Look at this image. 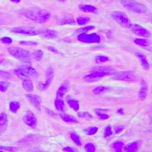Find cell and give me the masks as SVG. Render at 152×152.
<instances>
[{
    "mask_svg": "<svg viewBox=\"0 0 152 152\" xmlns=\"http://www.w3.org/2000/svg\"><path fill=\"white\" fill-rule=\"evenodd\" d=\"M112 148L115 152H123L124 143L123 142H116L112 145Z\"/></svg>",
    "mask_w": 152,
    "mask_h": 152,
    "instance_id": "cell-27",
    "label": "cell"
},
{
    "mask_svg": "<svg viewBox=\"0 0 152 152\" xmlns=\"http://www.w3.org/2000/svg\"><path fill=\"white\" fill-rule=\"evenodd\" d=\"M91 72H97L102 73L105 76L113 75L116 72L115 69H111L110 67H106V66H97V67H94L93 69H91Z\"/></svg>",
    "mask_w": 152,
    "mask_h": 152,
    "instance_id": "cell-14",
    "label": "cell"
},
{
    "mask_svg": "<svg viewBox=\"0 0 152 152\" xmlns=\"http://www.w3.org/2000/svg\"><path fill=\"white\" fill-rule=\"evenodd\" d=\"M122 5L126 9L137 14H144L148 11V8L136 0H120Z\"/></svg>",
    "mask_w": 152,
    "mask_h": 152,
    "instance_id": "cell-2",
    "label": "cell"
},
{
    "mask_svg": "<svg viewBox=\"0 0 152 152\" xmlns=\"http://www.w3.org/2000/svg\"><path fill=\"white\" fill-rule=\"evenodd\" d=\"M11 31L13 33L30 35V36H34L39 34V31L32 27H17V28H13Z\"/></svg>",
    "mask_w": 152,
    "mask_h": 152,
    "instance_id": "cell-8",
    "label": "cell"
},
{
    "mask_svg": "<svg viewBox=\"0 0 152 152\" xmlns=\"http://www.w3.org/2000/svg\"><path fill=\"white\" fill-rule=\"evenodd\" d=\"M26 97L28 99L32 105L36 108L37 110H40V106H41V98L40 96L37 94H26Z\"/></svg>",
    "mask_w": 152,
    "mask_h": 152,
    "instance_id": "cell-13",
    "label": "cell"
},
{
    "mask_svg": "<svg viewBox=\"0 0 152 152\" xmlns=\"http://www.w3.org/2000/svg\"><path fill=\"white\" fill-rule=\"evenodd\" d=\"M111 16L114 21L123 28H130L131 25L132 24L128 16L123 12H113Z\"/></svg>",
    "mask_w": 152,
    "mask_h": 152,
    "instance_id": "cell-5",
    "label": "cell"
},
{
    "mask_svg": "<svg viewBox=\"0 0 152 152\" xmlns=\"http://www.w3.org/2000/svg\"><path fill=\"white\" fill-rule=\"evenodd\" d=\"M70 137H71L72 140L76 145H78V146L81 145V140H80V138L79 136L76 134V133L72 132L71 134H70Z\"/></svg>",
    "mask_w": 152,
    "mask_h": 152,
    "instance_id": "cell-33",
    "label": "cell"
},
{
    "mask_svg": "<svg viewBox=\"0 0 152 152\" xmlns=\"http://www.w3.org/2000/svg\"><path fill=\"white\" fill-rule=\"evenodd\" d=\"M39 34L47 39H54L57 37L58 33L53 30H43V31H39Z\"/></svg>",
    "mask_w": 152,
    "mask_h": 152,
    "instance_id": "cell-19",
    "label": "cell"
},
{
    "mask_svg": "<svg viewBox=\"0 0 152 152\" xmlns=\"http://www.w3.org/2000/svg\"><path fill=\"white\" fill-rule=\"evenodd\" d=\"M0 78H4V79H9V78H12V75H11L10 73L7 72L1 71L0 70Z\"/></svg>",
    "mask_w": 152,
    "mask_h": 152,
    "instance_id": "cell-42",
    "label": "cell"
},
{
    "mask_svg": "<svg viewBox=\"0 0 152 152\" xmlns=\"http://www.w3.org/2000/svg\"><path fill=\"white\" fill-rule=\"evenodd\" d=\"M136 56L138 57V60L140 62L141 66L143 68L144 70L148 71V70L150 69V64H149L148 60L146 56H145V54L142 53H137Z\"/></svg>",
    "mask_w": 152,
    "mask_h": 152,
    "instance_id": "cell-17",
    "label": "cell"
},
{
    "mask_svg": "<svg viewBox=\"0 0 152 152\" xmlns=\"http://www.w3.org/2000/svg\"><path fill=\"white\" fill-rule=\"evenodd\" d=\"M104 77H105V75L102 74V73L97 72H91L90 74L84 76L83 80L86 81V82H88V83H92V82L99 81V80L104 78Z\"/></svg>",
    "mask_w": 152,
    "mask_h": 152,
    "instance_id": "cell-12",
    "label": "cell"
},
{
    "mask_svg": "<svg viewBox=\"0 0 152 152\" xmlns=\"http://www.w3.org/2000/svg\"><path fill=\"white\" fill-rule=\"evenodd\" d=\"M141 146L140 141H135L124 146L123 150L125 152H137Z\"/></svg>",
    "mask_w": 152,
    "mask_h": 152,
    "instance_id": "cell-16",
    "label": "cell"
},
{
    "mask_svg": "<svg viewBox=\"0 0 152 152\" xmlns=\"http://www.w3.org/2000/svg\"><path fill=\"white\" fill-rule=\"evenodd\" d=\"M69 91V87L66 85H62L56 91V98L62 99V97L66 94Z\"/></svg>",
    "mask_w": 152,
    "mask_h": 152,
    "instance_id": "cell-24",
    "label": "cell"
},
{
    "mask_svg": "<svg viewBox=\"0 0 152 152\" xmlns=\"http://www.w3.org/2000/svg\"><path fill=\"white\" fill-rule=\"evenodd\" d=\"M58 1H59V2H64L65 1H66V0H58Z\"/></svg>",
    "mask_w": 152,
    "mask_h": 152,
    "instance_id": "cell-53",
    "label": "cell"
},
{
    "mask_svg": "<svg viewBox=\"0 0 152 152\" xmlns=\"http://www.w3.org/2000/svg\"><path fill=\"white\" fill-rule=\"evenodd\" d=\"M20 107H21V105H20V104L18 102H17V101H12L10 103V104H9V110H10V111L12 113H15L19 110Z\"/></svg>",
    "mask_w": 152,
    "mask_h": 152,
    "instance_id": "cell-29",
    "label": "cell"
},
{
    "mask_svg": "<svg viewBox=\"0 0 152 152\" xmlns=\"http://www.w3.org/2000/svg\"><path fill=\"white\" fill-rule=\"evenodd\" d=\"M21 14L38 24H43L49 21L50 13L47 10L40 9H24L21 12Z\"/></svg>",
    "mask_w": 152,
    "mask_h": 152,
    "instance_id": "cell-1",
    "label": "cell"
},
{
    "mask_svg": "<svg viewBox=\"0 0 152 152\" xmlns=\"http://www.w3.org/2000/svg\"><path fill=\"white\" fill-rule=\"evenodd\" d=\"M63 151H64L65 152H75V149L73 148H71V147L64 148H63Z\"/></svg>",
    "mask_w": 152,
    "mask_h": 152,
    "instance_id": "cell-48",
    "label": "cell"
},
{
    "mask_svg": "<svg viewBox=\"0 0 152 152\" xmlns=\"http://www.w3.org/2000/svg\"><path fill=\"white\" fill-rule=\"evenodd\" d=\"M113 135V130L111 128L110 126H107L105 129V131H104V137L105 138H108V137L111 136Z\"/></svg>",
    "mask_w": 152,
    "mask_h": 152,
    "instance_id": "cell-39",
    "label": "cell"
},
{
    "mask_svg": "<svg viewBox=\"0 0 152 152\" xmlns=\"http://www.w3.org/2000/svg\"><path fill=\"white\" fill-rule=\"evenodd\" d=\"M9 86V82H5V81H0V91L5 92L7 91L8 88Z\"/></svg>",
    "mask_w": 152,
    "mask_h": 152,
    "instance_id": "cell-38",
    "label": "cell"
},
{
    "mask_svg": "<svg viewBox=\"0 0 152 152\" xmlns=\"http://www.w3.org/2000/svg\"><path fill=\"white\" fill-rule=\"evenodd\" d=\"M60 116L63 121L66 123H78V120L74 117V116H71V115H68V114L61 113Z\"/></svg>",
    "mask_w": 152,
    "mask_h": 152,
    "instance_id": "cell-23",
    "label": "cell"
},
{
    "mask_svg": "<svg viewBox=\"0 0 152 152\" xmlns=\"http://www.w3.org/2000/svg\"><path fill=\"white\" fill-rule=\"evenodd\" d=\"M9 53L17 59L24 62H31V53L29 51L19 47H12L8 49Z\"/></svg>",
    "mask_w": 152,
    "mask_h": 152,
    "instance_id": "cell-4",
    "label": "cell"
},
{
    "mask_svg": "<svg viewBox=\"0 0 152 152\" xmlns=\"http://www.w3.org/2000/svg\"><path fill=\"white\" fill-rule=\"evenodd\" d=\"M98 131V128L97 127H89L88 129H85V132L88 135H93L97 133Z\"/></svg>",
    "mask_w": 152,
    "mask_h": 152,
    "instance_id": "cell-34",
    "label": "cell"
},
{
    "mask_svg": "<svg viewBox=\"0 0 152 152\" xmlns=\"http://www.w3.org/2000/svg\"><path fill=\"white\" fill-rule=\"evenodd\" d=\"M8 126V117L5 113H2L0 114V135H2L7 129Z\"/></svg>",
    "mask_w": 152,
    "mask_h": 152,
    "instance_id": "cell-18",
    "label": "cell"
},
{
    "mask_svg": "<svg viewBox=\"0 0 152 152\" xmlns=\"http://www.w3.org/2000/svg\"><path fill=\"white\" fill-rule=\"evenodd\" d=\"M22 86L24 89L28 92H31L34 91V85L33 82L31 79L23 80Z\"/></svg>",
    "mask_w": 152,
    "mask_h": 152,
    "instance_id": "cell-22",
    "label": "cell"
},
{
    "mask_svg": "<svg viewBox=\"0 0 152 152\" xmlns=\"http://www.w3.org/2000/svg\"><path fill=\"white\" fill-rule=\"evenodd\" d=\"M108 60H109V57L106 56H97L95 57V61L98 64L105 62Z\"/></svg>",
    "mask_w": 152,
    "mask_h": 152,
    "instance_id": "cell-35",
    "label": "cell"
},
{
    "mask_svg": "<svg viewBox=\"0 0 152 152\" xmlns=\"http://www.w3.org/2000/svg\"><path fill=\"white\" fill-rule=\"evenodd\" d=\"M30 152H44L40 148H33L32 150L30 151Z\"/></svg>",
    "mask_w": 152,
    "mask_h": 152,
    "instance_id": "cell-49",
    "label": "cell"
},
{
    "mask_svg": "<svg viewBox=\"0 0 152 152\" xmlns=\"http://www.w3.org/2000/svg\"><path fill=\"white\" fill-rule=\"evenodd\" d=\"M78 40L81 42L86 43H98L100 42V37L97 34L93 33L88 34H81L78 36Z\"/></svg>",
    "mask_w": 152,
    "mask_h": 152,
    "instance_id": "cell-7",
    "label": "cell"
},
{
    "mask_svg": "<svg viewBox=\"0 0 152 152\" xmlns=\"http://www.w3.org/2000/svg\"><path fill=\"white\" fill-rule=\"evenodd\" d=\"M80 11L86 13H95L97 11V9L93 5H79Z\"/></svg>",
    "mask_w": 152,
    "mask_h": 152,
    "instance_id": "cell-20",
    "label": "cell"
},
{
    "mask_svg": "<svg viewBox=\"0 0 152 152\" xmlns=\"http://www.w3.org/2000/svg\"><path fill=\"white\" fill-rule=\"evenodd\" d=\"M110 90V88L106 86H98L96 87L93 90V93L96 95L100 94H103L104 92H107Z\"/></svg>",
    "mask_w": 152,
    "mask_h": 152,
    "instance_id": "cell-28",
    "label": "cell"
},
{
    "mask_svg": "<svg viewBox=\"0 0 152 152\" xmlns=\"http://www.w3.org/2000/svg\"><path fill=\"white\" fill-rule=\"evenodd\" d=\"M12 2H14V3H19L21 2V0H10Z\"/></svg>",
    "mask_w": 152,
    "mask_h": 152,
    "instance_id": "cell-52",
    "label": "cell"
},
{
    "mask_svg": "<svg viewBox=\"0 0 152 152\" xmlns=\"http://www.w3.org/2000/svg\"><path fill=\"white\" fill-rule=\"evenodd\" d=\"M58 24H62V25H64V24H75V20L71 16L66 15L65 17L62 18L61 19H59V21H58Z\"/></svg>",
    "mask_w": 152,
    "mask_h": 152,
    "instance_id": "cell-21",
    "label": "cell"
},
{
    "mask_svg": "<svg viewBox=\"0 0 152 152\" xmlns=\"http://www.w3.org/2000/svg\"><path fill=\"white\" fill-rule=\"evenodd\" d=\"M78 116L81 118H83V119H91L93 116L91 113L88 112H81L78 113Z\"/></svg>",
    "mask_w": 152,
    "mask_h": 152,
    "instance_id": "cell-40",
    "label": "cell"
},
{
    "mask_svg": "<svg viewBox=\"0 0 152 152\" xmlns=\"http://www.w3.org/2000/svg\"><path fill=\"white\" fill-rule=\"evenodd\" d=\"M130 29L135 34L138 35L139 37H142L148 38L151 36V32L145 28L144 27L141 26L139 24H132L131 27H130Z\"/></svg>",
    "mask_w": 152,
    "mask_h": 152,
    "instance_id": "cell-9",
    "label": "cell"
},
{
    "mask_svg": "<svg viewBox=\"0 0 152 152\" xmlns=\"http://www.w3.org/2000/svg\"><path fill=\"white\" fill-rule=\"evenodd\" d=\"M0 152H4L3 151H2V150H0Z\"/></svg>",
    "mask_w": 152,
    "mask_h": 152,
    "instance_id": "cell-54",
    "label": "cell"
},
{
    "mask_svg": "<svg viewBox=\"0 0 152 152\" xmlns=\"http://www.w3.org/2000/svg\"><path fill=\"white\" fill-rule=\"evenodd\" d=\"M34 58L36 59L37 61L41 60L43 56V52L42 50H36L34 53H33Z\"/></svg>",
    "mask_w": 152,
    "mask_h": 152,
    "instance_id": "cell-36",
    "label": "cell"
},
{
    "mask_svg": "<svg viewBox=\"0 0 152 152\" xmlns=\"http://www.w3.org/2000/svg\"><path fill=\"white\" fill-rule=\"evenodd\" d=\"M108 110H104V109H97L95 110V113L96 114H100V113H107Z\"/></svg>",
    "mask_w": 152,
    "mask_h": 152,
    "instance_id": "cell-47",
    "label": "cell"
},
{
    "mask_svg": "<svg viewBox=\"0 0 152 152\" xmlns=\"http://www.w3.org/2000/svg\"><path fill=\"white\" fill-rule=\"evenodd\" d=\"M124 129L125 127L123 126L118 125V126H116V127H115V132H116V134H120V133L124 130Z\"/></svg>",
    "mask_w": 152,
    "mask_h": 152,
    "instance_id": "cell-43",
    "label": "cell"
},
{
    "mask_svg": "<svg viewBox=\"0 0 152 152\" xmlns=\"http://www.w3.org/2000/svg\"><path fill=\"white\" fill-rule=\"evenodd\" d=\"M95 27L94 26H87V27H84V28H79L78 30H77L76 31V33L79 34H86L88 32H89L91 30L94 29Z\"/></svg>",
    "mask_w": 152,
    "mask_h": 152,
    "instance_id": "cell-31",
    "label": "cell"
},
{
    "mask_svg": "<svg viewBox=\"0 0 152 152\" xmlns=\"http://www.w3.org/2000/svg\"><path fill=\"white\" fill-rule=\"evenodd\" d=\"M48 49L50 50V51H52V52H53V53H59V51H58L56 49H55L54 47H49Z\"/></svg>",
    "mask_w": 152,
    "mask_h": 152,
    "instance_id": "cell-50",
    "label": "cell"
},
{
    "mask_svg": "<svg viewBox=\"0 0 152 152\" xmlns=\"http://www.w3.org/2000/svg\"><path fill=\"white\" fill-rule=\"evenodd\" d=\"M97 117L99 118L101 120H106V119H109V115H107V113H100V114H97Z\"/></svg>",
    "mask_w": 152,
    "mask_h": 152,
    "instance_id": "cell-45",
    "label": "cell"
},
{
    "mask_svg": "<svg viewBox=\"0 0 152 152\" xmlns=\"http://www.w3.org/2000/svg\"><path fill=\"white\" fill-rule=\"evenodd\" d=\"M47 75V79H46L45 83H39L37 85L38 89L40 91H45L46 89L49 88V86H50L51 82H52L54 77V71L53 68L50 67L47 69V75Z\"/></svg>",
    "mask_w": 152,
    "mask_h": 152,
    "instance_id": "cell-10",
    "label": "cell"
},
{
    "mask_svg": "<svg viewBox=\"0 0 152 152\" xmlns=\"http://www.w3.org/2000/svg\"><path fill=\"white\" fill-rule=\"evenodd\" d=\"M134 42H135V43L137 44V45L144 47H148L151 44L150 41L148 40H147V39H145V38H136V39H135Z\"/></svg>",
    "mask_w": 152,
    "mask_h": 152,
    "instance_id": "cell-25",
    "label": "cell"
},
{
    "mask_svg": "<svg viewBox=\"0 0 152 152\" xmlns=\"http://www.w3.org/2000/svg\"><path fill=\"white\" fill-rule=\"evenodd\" d=\"M1 42H2L3 43H6V44H10L12 43V38L8 37H5L1 38Z\"/></svg>",
    "mask_w": 152,
    "mask_h": 152,
    "instance_id": "cell-44",
    "label": "cell"
},
{
    "mask_svg": "<svg viewBox=\"0 0 152 152\" xmlns=\"http://www.w3.org/2000/svg\"><path fill=\"white\" fill-rule=\"evenodd\" d=\"M89 21H90V18L87 17H79L76 20V22L79 25H85V24H88Z\"/></svg>",
    "mask_w": 152,
    "mask_h": 152,
    "instance_id": "cell-32",
    "label": "cell"
},
{
    "mask_svg": "<svg viewBox=\"0 0 152 152\" xmlns=\"http://www.w3.org/2000/svg\"><path fill=\"white\" fill-rule=\"evenodd\" d=\"M15 74L18 76V78L22 80L30 79L31 77L37 78L38 76V73L37 72L36 70L30 66H24L21 68L15 69Z\"/></svg>",
    "mask_w": 152,
    "mask_h": 152,
    "instance_id": "cell-3",
    "label": "cell"
},
{
    "mask_svg": "<svg viewBox=\"0 0 152 152\" xmlns=\"http://www.w3.org/2000/svg\"><path fill=\"white\" fill-rule=\"evenodd\" d=\"M0 150L7 151L10 152H15L17 151V148L14 147H10V146H2V145H0Z\"/></svg>",
    "mask_w": 152,
    "mask_h": 152,
    "instance_id": "cell-41",
    "label": "cell"
},
{
    "mask_svg": "<svg viewBox=\"0 0 152 152\" xmlns=\"http://www.w3.org/2000/svg\"><path fill=\"white\" fill-rule=\"evenodd\" d=\"M23 121L27 126L33 127V128L37 126V120L35 115L30 110L27 111L26 114L23 117Z\"/></svg>",
    "mask_w": 152,
    "mask_h": 152,
    "instance_id": "cell-11",
    "label": "cell"
},
{
    "mask_svg": "<svg viewBox=\"0 0 152 152\" xmlns=\"http://www.w3.org/2000/svg\"><path fill=\"white\" fill-rule=\"evenodd\" d=\"M21 44L23 45H29V46H34L37 45L36 42H31V41H21L20 42Z\"/></svg>",
    "mask_w": 152,
    "mask_h": 152,
    "instance_id": "cell-46",
    "label": "cell"
},
{
    "mask_svg": "<svg viewBox=\"0 0 152 152\" xmlns=\"http://www.w3.org/2000/svg\"><path fill=\"white\" fill-rule=\"evenodd\" d=\"M148 86L147 82L145 80L142 79L141 81L140 90L138 92V97L140 100H144L146 99L148 96Z\"/></svg>",
    "mask_w": 152,
    "mask_h": 152,
    "instance_id": "cell-15",
    "label": "cell"
},
{
    "mask_svg": "<svg viewBox=\"0 0 152 152\" xmlns=\"http://www.w3.org/2000/svg\"><path fill=\"white\" fill-rule=\"evenodd\" d=\"M112 78L114 80H117V81L135 82L138 80V76L135 72L132 71L119 72H116V74H114Z\"/></svg>",
    "mask_w": 152,
    "mask_h": 152,
    "instance_id": "cell-6",
    "label": "cell"
},
{
    "mask_svg": "<svg viewBox=\"0 0 152 152\" xmlns=\"http://www.w3.org/2000/svg\"><path fill=\"white\" fill-rule=\"evenodd\" d=\"M85 149L86 152H95L96 148L92 143H88L85 145Z\"/></svg>",
    "mask_w": 152,
    "mask_h": 152,
    "instance_id": "cell-37",
    "label": "cell"
},
{
    "mask_svg": "<svg viewBox=\"0 0 152 152\" xmlns=\"http://www.w3.org/2000/svg\"><path fill=\"white\" fill-rule=\"evenodd\" d=\"M67 103L75 111H76V112L78 111V110H79V103H78V100H74V99L67 98Z\"/></svg>",
    "mask_w": 152,
    "mask_h": 152,
    "instance_id": "cell-26",
    "label": "cell"
},
{
    "mask_svg": "<svg viewBox=\"0 0 152 152\" xmlns=\"http://www.w3.org/2000/svg\"><path fill=\"white\" fill-rule=\"evenodd\" d=\"M117 113L118 114H124V112H123V109H119L117 110Z\"/></svg>",
    "mask_w": 152,
    "mask_h": 152,
    "instance_id": "cell-51",
    "label": "cell"
},
{
    "mask_svg": "<svg viewBox=\"0 0 152 152\" xmlns=\"http://www.w3.org/2000/svg\"><path fill=\"white\" fill-rule=\"evenodd\" d=\"M55 107L59 111H64L65 104L62 99L56 98L55 100Z\"/></svg>",
    "mask_w": 152,
    "mask_h": 152,
    "instance_id": "cell-30",
    "label": "cell"
}]
</instances>
